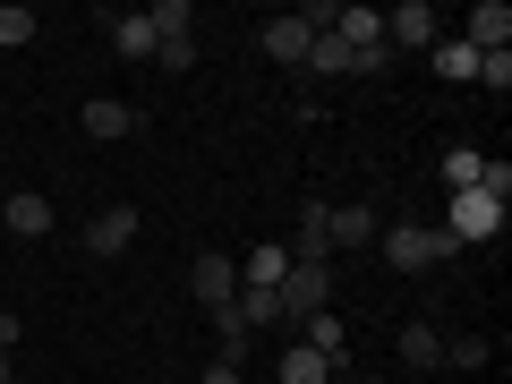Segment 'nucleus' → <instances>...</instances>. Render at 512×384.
<instances>
[{"mask_svg": "<svg viewBox=\"0 0 512 384\" xmlns=\"http://www.w3.org/2000/svg\"><path fill=\"white\" fill-rule=\"evenodd\" d=\"M376 248L393 274H427V265L453 256V239H444V222H376Z\"/></svg>", "mask_w": 512, "mask_h": 384, "instance_id": "obj_1", "label": "nucleus"}, {"mask_svg": "<svg viewBox=\"0 0 512 384\" xmlns=\"http://www.w3.org/2000/svg\"><path fill=\"white\" fill-rule=\"evenodd\" d=\"M504 231V205L487 197V188H461L453 205H444V239H453V248H470V239H495Z\"/></svg>", "mask_w": 512, "mask_h": 384, "instance_id": "obj_2", "label": "nucleus"}, {"mask_svg": "<svg viewBox=\"0 0 512 384\" xmlns=\"http://www.w3.org/2000/svg\"><path fill=\"white\" fill-rule=\"evenodd\" d=\"M274 299H282V325H308L316 308H333V265H291Z\"/></svg>", "mask_w": 512, "mask_h": 384, "instance_id": "obj_3", "label": "nucleus"}, {"mask_svg": "<svg viewBox=\"0 0 512 384\" xmlns=\"http://www.w3.org/2000/svg\"><path fill=\"white\" fill-rule=\"evenodd\" d=\"M444 18L427 9V0H402V9H384V52H436Z\"/></svg>", "mask_w": 512, "mask_h": 384, "instance_id": "obj_4", "label": "nucleus"}, {"mask_svg": "<svg viewBox=\"0 0 512 384\" xmlns=\"http://www.w3.org/2000/svg\"><path fill=\"white\" fill-rule=\"evenodd\" d=\"M291 265H333V205H325V197H308V205H299Z\"/></svg>", "mask_w": 512, "mask_h": 384, "instance_id": "obj_5", "label": "nucleus"}, {"mask_svg": "<svg viewBox=\"0 0 512 384\" xmlns=\"http://www.w3.org/2000/svg\"><path fill=\"white\" fill-rule=\"evenodd\" d=\"M137 128H146L137 103H120V94H86V137H94V146H120V137H137Z\"/></svg>", "mask_w": 512, "mask_h": 384, "instance_id": "obj_6", "label": "nucleus"}, {"mask_svg": "<svg viewBox=\"0 0 512 384\" xmlns=\"http://www.w3.org/2000/svg\"><path fill=\"white\" fill-rule=\"evenodd\" d=\"M461 43H470L478 60H487V52H512V9H504V0H478L470 18H461Z\"/></svg>", "mask_w": 512, "mask_h": 384, "instance_id": "obj_7", "label": "nucleus"}, {"mask_svg": "<svg viewBox=\"0 0 512 384\" xmlns=\"http://www.w3.org/2000/svg\"><path fill=\"white\" fill-rule=\"evenodd\" d=\"M188 291H197L205 308H222V299H239V256H222V248H205L197 265H188Z\"/></svg>", "mask_w": 512, "mask_h": 384, "instance_id": "obj_8", "label": "nucleus"}, {"mask_svg": "<svg viewBox=\"0 0 512 384\" xmlns=\"http://www.w3.org/2000/svg\"><path fill=\"white\" fill-rule=\"evenodd\" d=\"M128 239H137V205H103L86 222V256H128Z\"/></svg>", "mask_w": 512, "mask_h": 384, "instance_id": "obj_9", "label": "nucleus"}, {"mask_svg": "<svg viewBox=\"0 0 512 384\" xmlns=\"http://www.w3.org/2000/svg\"><path fill=\"white\" fill-rule=\"evenodd\" d=\"M94 26H111V52H120V60H154V26H146V9H103Z\"/></svg>", "mask_w": 512, "mask_h": 384, "instance_id": "obj_10", "label": "nucleus"}, {"mask_svg": "<svg viewBox=\"0 0 512 384\" xmlns=\"http://www.w3.org/2000/svg\"><path fill=\"white\" fill-rule=\"evenodd\" d=\"M0 222H9L18 239H52V197H43V188H9Z\"/></svg>", "mask_w": 512, "mask_h": 384, "instance_id": "obj_11", "label": "nucleus"}, {"mask_svg": "<svg viewBox=\"0 0 512 384\" xmlns=\"http://www.w3.org/2000/svg\"><path fill=\"white\" fill-rule=\"evenodd\" d=\"M282 274H291V248H282V239H265V248L239 256V291H282Z\"/></svg>", "mask_w": 512, "mask_h": 384, "instance_id": "obj_12", "label": "nucleus"}, {"mask_svg": "<svg viewBox=\"0 0 512 384\" xmlns=\"http://www.w3.org/2000/svg\"><path fill=\"white\" fill-rule=\"evenodd\" d=\"M299 342H308V350H316L325 367H350V325H342L333 308H316L308 325H299Z\"/></svg>", "mask_w": 512, "mask_h": 384, "instance_id": "obj_13", "label": "nucleus"}, {"mask_svg": "<svg viewBox=\"0 0 512 384\" xmlns=\"http://www.w3.org/2000/svg\"><path fill=\"white\" fill-rule=\"evenodd\" d=\"M333 35L350 43V60H359V52H376V43H384V9H367V0H350L342 18H333Z\"/></svg>", "mask_w": 512, "mask_h": 384, "instance_id": "obj_14", "label": "nucleus"}, {"mask_svg": "<svg viewBox=\"0 0 512 384\" xmlns=\"http://www.w3.org/2000/svg\"><path fill=\"white\" fill-rule=\"evenodd\" d=\"M256 43H265V60H282V69H299V60H308V26H299V18H274V26H265V35H256Z\"/></svg>", "mask_w": 512, "mask_h": 384, "instance_id": "obj_15", "label": "nucleus"}, {"mask_svg": "<svg viewBox=\"0 0 512 384\" xmlns=\"http://www.w3.org/2000/svg\"><path fill=\"white\" fill-rule=\"evenodd\" d=\"M427 60H436V77H453V86H478V52L461 35H436V52H427Z\"/></svg>", "mask_w": 512, "mask_h": 384, "instance_id": "obj_16", "label": "nucleus"}, {"mask_svg": "<svg viewBox=\"0 0 512 384\" xmlns=\"http://www.w3.org/2000/svg\"><path fill=\"white\" fill-rule=\"evenodd\" d=\"M333 248H376V205H333Z\"/></svg>", "mask_w": 512, "mask_h": 384, "instance_id": "obj_17", "label": "nucleus"}, {"mask_svg": "<svg viewBox=\"0 0 512 384\" xmlns=\"http://www.w3.org/2000/svg\"><path fill=\"white\" fill-rule=\"evenodd\" d=\"M274 376H282V384H333V367L316 359L308 342H291V350H282V367H274Z\"/></svg>", "mask_w": 512, "mask_h": 384, "instance_id": "obj_18", "label": "nucleus"}, {"mask_svg": "<svg viewBox=\"0 0 512 384\" xmlns=\"http://www.w3.org/2000/svg\"><path fill=\"white\" fill-rule=\"evenodd\" d=\"M299 69H316V77H350V43H342V35H316Z\"/></svg>", "mask_w": 512, "mask_h": 384, "instance_id": "obj_19", "label": "nucleus"}, {"mask_svg": "<svg viewBox=\"0 0 512 384\" xmlns=\"http://www.w3.org/2000/svg\"><path fill=\"white\" fill-rule=\"evenodd\" d=\"M402 359L410 367H444V333L436 325H402Z\"/></svg>", "mask_w": 512, "mask_h": 384, "instance_id": "obj_20", "label": "nucleus"}, {"mask_svg": "<svg viewBox=\"0 0 512 384\" xmlns=\"http://www.w3.org/2000/svg\"><path fill=\"white\" fill-rule=\"evenodd\" d=\"M146 26H154V43H171V35H188V26H197V9H188V0H154Z\"/></svg>", "mask_w": 512, "mask_h": 384, "instance_id": "obj_21", "label": "nucleus"}, {"mask_svg": "<svg viewBox=\"0 0 512 384\" xmlns=\"http://www.w3.org/2000/svg\"><path fill=\"white\" fill-rule=\"evenodd\" d=\"M478 171H487V154H478V146H453V154H444V188H453V197H461V188H478Z\"/></svg>", "mask_w": 512, "mask_h": 384, "instance_id": "obj_22", "label": "nucleus"}, {"mask_svg": "<svg viewBox=\"0 0 512 384\" xmlns=\"http://www.w3.org/2000/svg\"><path fill=\"white\" fill-rule=\"evenodd\" d=\"M239 316H248V333H265V325H282V299L274 291H239Z\"/></svg>", "mask_w": 512, "mask_h": 384, "instance_id": "obj_23", "label": "nucleus"}, {"mask_svg": "<svg viewBox=\"0 0 512 384\" xmlns=\"http://www.w3.org/2000/svg\"><path fill=\"white\" fill-rule=\"evenodd\" d=\"M154 60H163L171 77H188V69H197V35H171V43H154Z\"/></svg>", "mask_w": 512, "mask_h": 384, "instance_id": "obj_24", "label": "nucleus"}, {"mask_svg": "<svg viewBox=\"0 0 512 384\" xmlns=\"http://www.w3.org/2000/svg\"><path fill=\"white\" fill-rule=\"evenodd\" d=\"M444 367H487V333H453L444 342Z\"/></svg>", "mask_w": 512, "mask_h": 384, "instance_id": "obj_25", "label": "nucleus"}, {"mask_svg": "<svg viewBox=\"0 0 512 384\" xmlns=\"http://www.w3.org/2000/svg\"><path fill=\"white\" fill-rule=\"evenodd\" d=\"M18 43H35V9H0V52H18Z\"/></svg>", "mask_w": 512, "mask_h": 384, "instance_id": "obj_26", "label": "nucleus"}, {"mask_svg": "<svg viewBox=\"0 0 512 384\" xmlns=\"http://www.w3.org/2000/svg\"><path fill=\"white\" fill-rule=\"evenodd\" d=\"M478 86H487V94H512V52H487V60H478Z\"/></svg>", "mask_w": 512, "mask_h": 384, "instance_id": "obj_27", "label": "nucleus"}, {"mask_svg": "<svg viewBox=\"0 0 512 384\" xmlns=\"http://www.w3.org/2000/svg\"><path fill=\"white\" fill-rule=\"evenodd\" d=\"M0 350H9V359H18V316L0 308Z\"/></svg>", "mask_w": 512, "mask_h": 384, "instance_id": "obj_28", "label": "nucleus"}, {"mask_svg": "<svg viewBox=\"0 0 512 384\" xmlns=\"http://www.w3.org/2000/svg\"><path fill=\"white\" fill-rule=\"evenodd\" d=\"M197 384H239V367H222V359H214V367H205Z\"/></svg>", "mask_w": 512, "mask_h": 384, "instance_id": "obj_29", "label": "nucleus"}, {"mask_svg": "<svg viewBox=\"0 0 512 384\" xmlns=\"http://www.w3.org/2000/svg\"><path fill=\"white\" fill-rule=\"evenodd\" d=\"M359 384H393V376H359Z\"/></svg>", "mask_w": 512, "mask_h": 384, "instance_id": "obj_30", "label": "nucleus"}]
</instances>
